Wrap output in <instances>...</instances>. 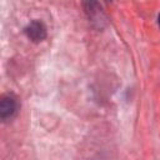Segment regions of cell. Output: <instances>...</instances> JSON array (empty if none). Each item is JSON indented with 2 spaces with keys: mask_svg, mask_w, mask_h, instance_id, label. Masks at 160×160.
<instances>
[{
  "mask_svg": "<svg viewBox=\"0 0 160 160\" xmlns=\"http://www.w3.org/2000/svg\"><path fill=\"white\" fill-rule=\"evenodd\" d=\"M158 22H159V26H160V14H159V18H158Z\"/></svg>",
  "mask_w": 160,
  "mask_h": 160,
  "instance_id": "cell-3",
  "label": "cell"
},
{
  "mask_svg": "<svg viewBox=\"0 0 160 160\" xmlns=\"http://www.w3.org/2000/svg\"><path fill=\"white\" fill-rule=\"evenodd\" d=\"M18 104L12 96H4L0 101V118L2 120H8L14 116L16 112Z\"/></svg>",
  "mask_w": 160,
  "mask_h": 160,
  "instance_id": "cell-2",
  "label": "cell"
},
{
  "mask_svg": "<svg viewBox=\"0 0 160 160\" xmlns=\"http://www.w3.org/2000/svg\"><path fill=\"white\" fill-rule=\"evenodd\" d=\"M25 32L28 35V38L35 42L42 41L46 38V28L41 21H31L26 28H25Z\"/></svg>",
  "mask_w": 160,
  "mask_h": 160,
  "instance_id": "cell-1",
  "label": "cell"
}]
</instances>
